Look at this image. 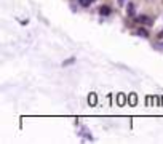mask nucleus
Segmentation results:
<instances>
[{
  "label": "nucleus",
  "mask_w": 163,
  "mask_h": 144,
  "mask_svg": "<svg viewBox=\"0 0 163 144\" xmlns=\"http://www.w3.org/2000/svg\"><path fill=\"white\" fill-rule=\"evenodd\" d=\"M136 21H138V23H141V24H152L150 18L146 16V14H141V16H138V18H136Z\"/></svg>",
  "instance_id": "obj_1"
},
{
  "label": "nucleus",
  "mask_w": 163,
  "mask_h": 144,
  "mask_svg": "<svg viewBox=\"0 0 163 144\" xmlns=\"http://www.w3.org/2000/svg\"><path fill=\"white\" fill-rule=\"evenodd\" d=\"M88 104H90V106H96V104H98L96 93H90V95H88Z\"/></svg>",
  "instance_id": "obj_2"
},
{
  "label": "nucleus",
  "mask_w": 163,
  "mask_h": 144,
  "mask_svg": "<svg viewBox=\"0 0 163 144\" xmlns=\"http://www.w3.org/2000/svg\"><path fill=\"white\" fill-rule=\"evenodd\" d=\"M128 101H130V106H136V104H138V95H136V93H130Z\"/></svg>",
  "instance_id": "obj_3"
},
{
  "label": "nucleus",
  "mask_w": 163,
  "mask_h": 144,
  "mask_svg": "<svg viewBox=\"0 0 163 144\" xmlns=\"http://www.w3.org/2000/svg\"><path fill=\"white\" fill-rule=\"evenodd\" d=\"M125 103H126V96L123 95V93H118L117 95V104L118 106H125Z\"/></svg>",
  "instance_id": "obj_4"
},
{
  "label": "nucleus",
  "mask_w": 163,
  "mask_h": 144,
  "mask_svg": "<svg viewBox=\"0 0 163 144\" xmlns=\"http://www.w3.org/2000/svg\"><path fill=\"white\" fill-rule=\"evenodd\" d=\"M126 13H128V16H134V5L131 2H128V5H126Z\"/></svg>",
  "instance_id": "obj_5"
},
{
  "label": "nucleus",
  "mask_w": 163,
  "mask_h": 144,
  "mask_svg": "<svg viewBox=\"0 0 163 144\" xmlns=\"http://www.w3.org/2000/svg\"><path fill=\"white\" fill-rule=\"evenodd\" d=\"M99 14L101 16H109V14H110V8L109 7H101L99 8Z\"/></svg>",
  "instance_id": "obj_6"
},
{
  "label": "nucleus",
  "mask_w": 163,
  "mask_h": 144,
  "mask_svg": "<svg viewBox=\"0 0 163 144\" xmlns=\"http://www.w3.org/2000/svg\"><path fill=\"white\" fill-rule=\"evenodd\" d=\"M136 34H138L139 37H144V38H147V37H149V34H147V31H146V29H138V31H136Z\"/></svg>",
  "instance_id": "obj_7"
},
{
  "label": "nucleus",
  "mask_w": 163,
  "mask_h": 144,
  "mask_svg": "<svg viewBox=\"0 0 163 144\" xmlns=\"http://www.w3.org/2000/svg\"><path fill=\"white\" fill-rule=\"evenodd\" d=\"M80 134H82V136H83V138H87V139H93V136H91V133H88V131H85V130H82V133H80Z\"/></svg>",
  "instance_id": "obj_8"
},
{
  "label": "nucleus",
  "mask_w": 163,
  "mask_h": 144,
  "mask_svg": "<svg viewBox=\"0 0 163 144\" xmlns=\"http://www.w3.org/2000/svg\"><path fill=\"white\" fill-rule=\"evenodd\" d=\"M78 3L82 5V7H90L91 0H78Z\"/></svg>",
  "instance_id": "obj_9"
},
{
  "label": "nucleus",
  "mask_w": 163,
  "mask_h": 144,
  "mask_svg": "<svg viewBox=\"0 0 163 144\" xmlns=\"http://www.w3.org/2000/svg\"><path fill=\"white\" fill-rule=\"evenodd\" d=\"M72 62H74V58H70V59H69V61H66V62H64V64H63V66H67V64H72Z\"/></svg>",
  "instance_id": "obj_10"
},
{
  "label": "nucleus",
  "mask_w": 163,
  "mask_h": 144,
  "mask_svg": "<svg viewBox=\"0 0 163 144\" xmlns=\"http://www.w3.org/2000/svg\"><path fill=\"white\" fill-rule=\"evenodd\" d=\"M123 3H125V0H118V5H120V7H121Z\"/></svg>",
  "instance_id": "obj_11"
},
{
  "label": "nucleus",
  "mask_w": 163,
  "mask_h": 144,
  "mask_svg": "<svg viewBox=\"0 0 163 144\" xmlns=\"http://www.w3.org/2000/svg\"><path fill=\"white\" fill-rule=\"evenodd\" d=\"M91 2H94V0H91Z\"/></svg>",
  "instance_id": "obj_12"
}]
</instances>
